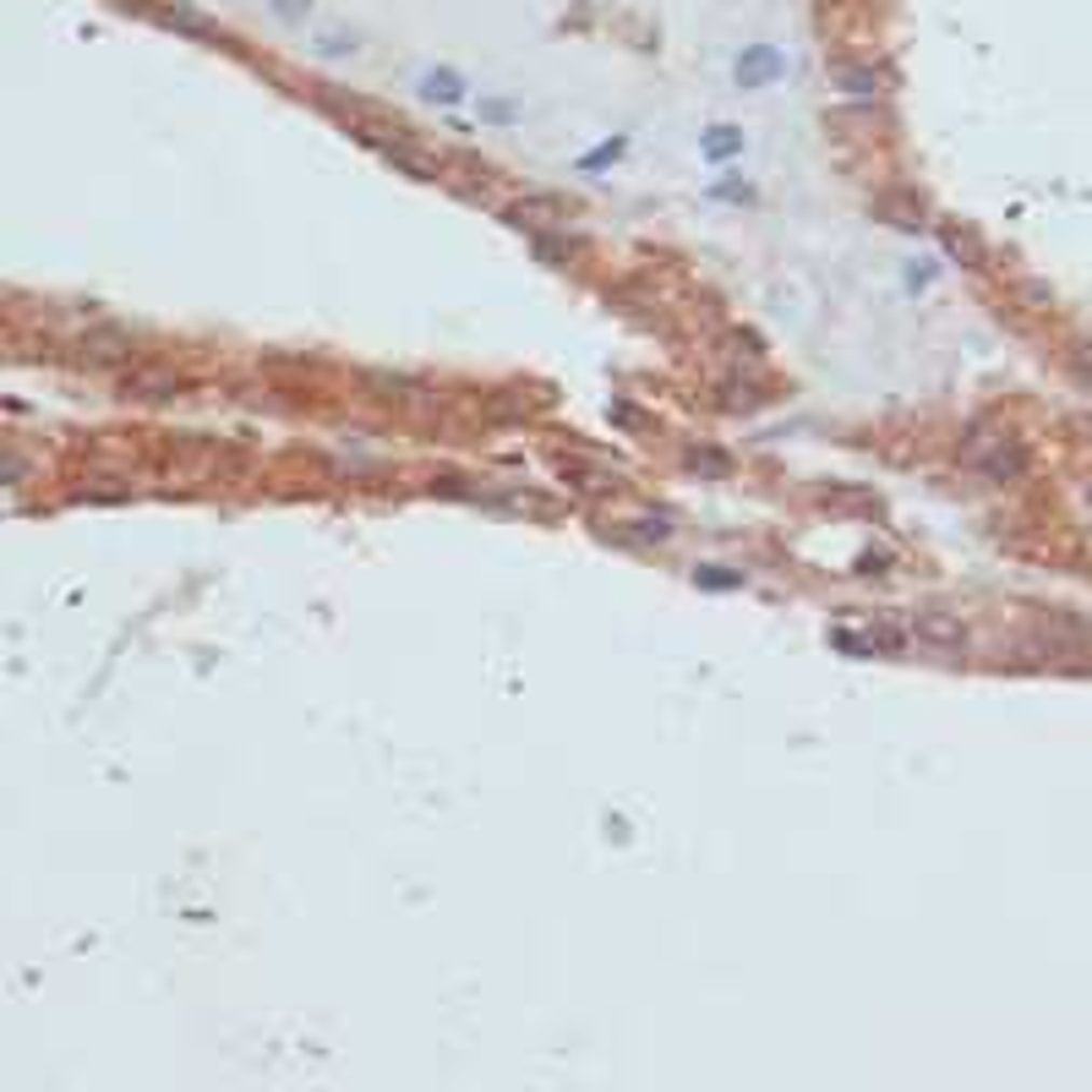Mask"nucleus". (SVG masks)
<instances>
[{
    "instance_id": "1",
    "label": "nucleus",
    "mask_w": 1092,
    "mask_h": 1092,
    "mask_svg": "<svg viewBox=\"0 0 1092 1092\" xmlns=\"http://www.w3.org/2000/svg\"><path fill=\"white\" fill-rule=\"evenodd\" d=\"M962 465H972L983 481H994V486H1011V481H1022L1027 470H1033V454L1022 448V438H1011L1005 427H989V421H978V427H967V438H962Z\"/></svg>"
},
{
    "instance_id": "2",
    "label": "nucleus",
    "mask_w": 1092,
    "mask_h": 1092,
    "mask_svg": "<svg viewBox=\"0 0 1092 1092\" xmlns=\"http://www.w3.org/2000/svg\"><path fill=\"white\" fill-rule=\"evenodd\" d=\"M830 82H835V94L853 99V105H863V110H874V105L885 99V71H874V66L835 60V66H830Z\"/></svg>"
},
{
    "instance_id": "3",
    "label": "nucleus",
    "mask_w": 1092,
    "mask_h": 1092,
    "mask_svg": "<svg viewBox=\"0 0 1092 1092\" xmlns=\"http://www.w3.org/2000/svg\"><path fill=\"white\" fill-rule=\"evenodd\" d=\"M907 634H912L917 645H935V650H962V645H967V623L951 618V612H917V618L907 623Z\"/></svg>"
},
{
    "instance_id": "4",
    "label": "nucleus",
    "mask_w": 1092,
    "mask_h": 1092,
    "mask_svg": "<svg viewBox=\"0 0 1092 1092\" xmlns=\"http://www.w3.org/2000/svg\"><path fill=\"white\" fill-rule=\"evenodd\" d=\"M830 639L842 645V650H853V655H896V650L907 645L901 628H863V634H858V628H835Z\"/></svg>"
},
{
    "instance_id": "5",
    "label": "nucleus",
    "mask_w": 1092,
    "mask_h": 1092,
    "mask_svg": "<svg viewBox=\"0 0 1092 1092\" xmlns=\"http://www.w3.org/2000/svg\"><path fill=\"white\" fill-rule=\"evenodd\" d=\"M776 71H782V60H776L771 50H748V55L737 60V82H743V88H760V82H771Z\"/></svg>"
},
{
    "instance_id": "6",
    "label": "nucleus",
    "mask_w": 1092,
    "mask_h": 1092,
    "mask_svg": "<svg viewBox=\"0 0 1092 1092\" xmlns=\"http://www.w3.org/2000/svg\"><path fill=\"white\" fill-rule=\"evenodd\" d=\"M421 99H432V105H459V99H465V82H459L454 71H427V77H421Z\"/></svg>"
},
{
    "instance_id": "7",
    "label": "nucleus",
    "mask_w": 1092,
    "mask_h": 1092,
    "mask_svg": "<svg viewBox=\"0 0 1092 1092\" xmlns=\"http://www.w3.org/2000/svg\"><path fill=\"white\" fill-rule=\"evenodd\" d=\"M312 55H317V60H350V55H356V39L340 33V28H322V33L312 39Z\"/></svg>"
},
{
    "instance_id": "8",
    "label": "nucleus",
    "mask_w": 1092,
    "mask_h": 1092,
    "mask_svg": "<svg viewBox=\"0 0 1092 1092\" xmlns=\"http://www.w3.org/2000/svg\"><path fill=\"white\" fill-rule=\"evenodd\" d=\"M737 148H743V132H737V126H716V132L705 137V153H710V158H732Z\"/></svg>"
},
{
    "instance_id": "9",
    "label": "nucleus",
    "mask_w": 1092,
    "mask_h": 1092,
    "mask_svg": "<svg viewBox=\"0 0 1092 1092\" xmlns=\"http://www.w3.org/2000/svg\"><path fill=\"white\" fill-rule=\"evenodd\" d=\"M1081 509H1087V530H1092V481L1081 486Z\"/></svg>"
}]
</instances>
